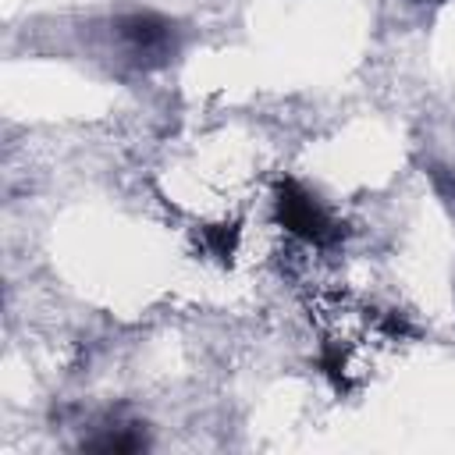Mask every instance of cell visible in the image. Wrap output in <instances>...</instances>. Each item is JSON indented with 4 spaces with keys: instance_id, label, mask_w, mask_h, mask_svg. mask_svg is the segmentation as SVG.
Returning <instances> with one entry per match:
<instances>
[{
    "instance_id": "6da1fadb",
    "label": "cell",
    "mask_w": 455,
    "mask_h": 455,
    "mask_svg": "<svg viewBox=\"0 0 455 455\" xmlns=\"http://www.w3.org/2000/svg\"><path fill=\"white\" fill-rule=\"evenodd\" d=\"M274 217L277 224L295 235L306 245L316 249H331L341 242V224L334 220V213L295 178H281L274 188Z\"/></svg>"
},
{
    "instance_id": "7a4b0ae2",
    "label": "cell",
    "mask_w": 455,
    "mask_h": 455,
    "mask_svg": "<svg viewBox=\"0 0 455 455\" xmlns=\"http://www.w3.org/2000/svg\"><path fill=\"white\" fill-rule=\"evenodd\" d=\"M114 36L121 39L124 53L139 68H164L174 60L181 46V32L171 18L153 14V11H132L114 21Z\"/></svg>"
}]
</instances>
